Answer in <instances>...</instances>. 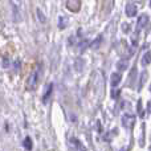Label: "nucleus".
<instances>
[{"label":"nucleus","instance_id":"nucleus-1","mask_svg":"<svg viewBox=\"0 0 151 151\" xmlns=\"http://www.w3.org/2000/svg\"><path fill=\"white\" fill-rule=\"evenodd\" d=\"M11 7H12L13 11V20L17 23V21H21L23 19V9H21V1L20 0H9Z\"/></svg>","mask_w":151,"mask_h":151},{"label":"nucleus","instance_id":"nucleus-2","mask_svg":"<svg viewBox=\"0 0 151 151\" xmlns=\"http://www.w3.org/2000/svg\"><path fill=\"white\" fill-rule=\"evenodd\" d=\"M37 82H39V72L33 70L28 76V78H27V88L29 90H35L37 86Z\"/></svg>","mask_w":151,"mask_h":151},{"label":"nucleus","instance_id":"nucleus-3","mask_svg":"<svg viewBox=\"0 0 151 151\" xmlns=\"http://www.w3.org/2000/svg\"><path fill=\"white\" fill-rule=\"evenodd\" d=\"M122 123H123V126H125V127L131 129V127H133V125L135 123V115H133V114H125L122 117Z\"/></svg>","mask_w":151,"mask_h":151},{"label":"nucleus","instance_id":"nucleus-4","mask_svg":"<svg viewBox=\"0 0 151 151\" xmlns=\"http://www.w3.org/2000/svg\"><path fill=\"white\" fill-rule=\"evenodd\" d=\"M66 7H68V9L72 11V12H77L81 7V1L80 0H68Z\"/></svg>","mask_w":151,"mask_h":151},{"label":"nucleus","instance_id":"nucleus-5","mask_svg":"<svg viewBox=\"0 0 151 151\" xmlns=\"http://www.w3.org/2000/svg\"><path fill=\"white\" fill-rule=\"evenodd\" d=\"M137 11H138V8H137V5L134 4V3H127V5H126V15H127L129 17L135 16Z\"/></svg>","mask_w":151,"mask_h":151},{"label":"nucleus","instance_id":"nucleus-6","mask_svg":"<svg viewBox=\"0 0 151 151\" xmlns=\"http://www.w3.org/2000/svg\"><path fill=\"white\" fill-rule=\"evenodd\" d=\"M70 143H72V146H73L74 151H88L85 149V146H83L77 138H70Z\"/></svg>","mask_w":151,"mask_h":151},{"label":"nucleus","instance_id":"nucleus-7","mask_svg":"<svg viewBox=\"0 0 151 151\" xmlns=\"http://www.w3.org/2000/svg\"><path fill=\"white\" fill-rule=\"evenodd\" d=\"M149 23V16L147 15H141L138 19V23H137V29L138 31H141L142 28H145L146 27V24Z\"/></svg>","mask_w":151,"mask_h":151},{"label":"nucleus","instance_id":"nucleus-8","mask_svg":"<svg viewBox=\"0 0 151 151\" xmlns=\"http://www.w3.org/2000/svg\"><path fill=\"white\" fill-rule=\"evenodd\" d=\"M121 74L119 73H113L111 77H110V82H111V86H117L118 83L121 82Z\"/></svg>","mask_w":151,"mask_h":151},{"label":"nucleus","instance_id":"nucleus-9","mask_svg":"<svg viewBox=\"0 0 151 151\" xmlns=\"http://www.w3.org/2000/svg\"><path fill=\"white\" fill-rule=\"evenodd\" d=\"M68 17L66 16H60V19H58V28L60 29H65L66 27H68Z\"/></svg>","mask_w":151,"mask_h":151},{"label":"nucleus","instance_id":"nucleus-10","mask_svg":"<svg viewBox=\"0 0 151 151\" xmlns=\"http://www.w3.org/2000/svg\"><path fill=\"white\" fill-rule=\"evenodd\" d=\"M129 66V61L127 60H121L117 63V69L118 70H126Z\"/></svg>","mask_w":151,"mask_h":151},{"label":"nucleus","instance_id":"nucleus-11","mask_svg":"<svg viewBox=\"0 0 151 151\" xmlns=\"http://www.w3.org/2000/svg\"><path fill=\"white\" fill-rule=\"evenodd\" d=\"M52 90H53V85L50 83V85H48V88H47V93H45V96L42 97V102H44V104H48V98H49L50 94H52Z\"/></svg>","mask_w":151,"mask_h":151},{"label":"nucleus","instance_id":"nucleus-12","mask_svg":"<svg viewBox=\"0 0 151 151\" xmlns=\"http://www.w3.org/2000/svg\"><path fill=\"white\" fill-rule=\"evenodd\" d=\"M83 65H85V63H83L82 58H77L76 60V64H74V68L77 72H81L83 69Z\"/></svg>","mask_w":151,"mask_h":151},{"label":"nucleus","instance_id":"nucleus-13","mask_svg":"<svg viewBox=\"0 0 151 151\" xmlns=\"http://www.w3.org/2000/svg\"><path fill=\"white\" fill-rule=\"evenodd\" d=\"M150 63H151V52H147L146 55L142 57V65L146 66V65H149Z\"/></svg>","mask_w":151,"mask_h":151},{"label":"nucleus","instance_id":"nucleus-14","mask_svg":"<svg viewBox=\"0 0 151 151\" xmlns=\"http://www.w3.org/2000/svg\"><path fill=\"white\" fill-rule=\"evenodd\" d=\"M23 145H24V149H25L27 151H31L32 150V139L29 138V137H27V138L24 139Z\"/></svg>","mask_w":151,"mask_h":151},{"label":"nucleus","instance_id":"nucleus-15","mask_svg":"<svg viewBox=\"0 0 151 151\" xmlns=\"http://www.w3.org/2000/svg\"><path fill=\"white\" fill-rule=\"evenodd\" d=\"M36 13H37V19H39L40 21H41V23H45V21H47V19H45V16H44V13H42V11L40 9H37L36 11Z\"/></svg>","mask_w":151,"mask_h":151},{"label":"nucleus","instance_id":"nucleus-16","mask_svg":"<svg viewBox=\"0 0 151 151\" xmlns=\"http://www.w3.org/2000/svg\"><path fill=\"white\" fill-rule=\"evenodd\" d=\"M101 39H102V37H101V36H98V37L96 39V41L91 42V48H93V49H98L99 42H101Z\"/></svg>","mask_w":151,"mask_h":151},{"label":"nucleus","instance_id":"nucleus-17","mask_svg":"<svg viewBox=\"0 0 151 151\" xmlns=\"http://www.w3.org/2000/svg\"><path fill=\"white\" fill-rule=\"evenodd\" d=\"M88 44H89V42L86 41V40H83V42H81V44H80V50H81V52H83V50H85V48L88 47Z\"/></svg>","mask_w":151,"mask_h":151},{"label":"nucleus","instance_id":"nucleus-18","mask_svg":"<svg viewBox=\"0 0 151 151\" xmlns=\"http://www.w3.org/2000/svg\"><path fill=\"white\" fill-rule=\"evenodd\" d=\"M118 94H119V93H118V90H113L111 97H113V98H117V97H118Z\"/></svg>","mask_w":151,"mask_h":151},{"label":"nucleus","instance_id":"nucleus-19","mask_svg":"<svg viewBox=\"0 0 151 151\" xmlns=\"http://www.w3.org/2000/svg\"><path fill=\"white\" fill-rule=\"evenodd\" d=\"M147 110H149V113H151V101H149V104H147Z\"/></svg>","mask_w":151,"mask_h":151},{"label":"nucleus","instance_id":"nucleus-20","mask_svg":"<svg viewBox=\"0 0 151 151\" xmlns=\"http://www.w3.org/2000/svg\"><path fill=\"white\" fill-rule=\"evenodd\" d=\"M121 151H126V150H125V149H122V150H121Z\"/></svg>","mask_w":151,"mask_h":151},{"label":"nucleus","instance_id":"nucleus-21","mask_svg":"<svg viewBox=\"0 0 151 151\" xmlns=\"http://www.w3.org/2000/svg\"><path fill=\"white\" fill-rule=\"evenodd\" d=\"M150 91H151V85H150Z\"/></svg>","mask_w":151,"mask_h":151},{"label":"nucleus","instance_id":"nucleus-22","mask_svg":"<svg viewBox=\"0 0 151 151\" xmlns=\"http://www.w3.org/2000/svg\"><path fill=\"white\" fill-rule=\"evenodd\" d=\"M150 7H151V1H150Z\"/></svg>","mask_w":151,"mask_h":151}]
</instances>
